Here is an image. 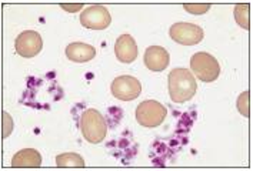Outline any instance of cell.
Returning <instances> with one entry per match:
<instances>
[{
	"label": "cell",
	"mask_w": 253,
	"mask_h": 171,
	"mask_svg": "<svg viewBox=\"0 0 253 171\" xmlns=\"http://www.w3.org/2000/svg\"><path fill=\"white\" fill-rule=\"evenodd\" d=\"M56 166L59 169H69V167L83 169L84 167V160L76 153H65V154H59L56 157Z\"/></svg>",
	"instance_id": "cell-13"
},
{
	"label": "cell",
	"mask_w": 253,
	"mask_h": 171,
	"mask_svg": "<svg viewBox=\"0 0 253 171\" xmlns=\"http://www.w3.org/2000/svg\"><path fill=\"white\" fill-rule=\"evenodd\" d=\"M60 7L69 13H76V12L82 10L83 4L82 3H60Z\"/></svg>",
	"instance_id": "cell-19"
},
{
	"label": "cell",
	"mask_w": 253,
	"mask_h": 171,
	"mask_svg": "<svg viewBox=\"0 0 253 171\" xmlns=\"http://www.w3.org/2000/svg\"><path fill=\"white\" fill-rule=\"evenodd\" d=\"M66 57L75 63H87L96 57V49L86 43H70L66 47Z\"/></svg>",
	"instance_id": "cell-11"
},
{
	"label": "cell",
	"mask_w": 253,
	"mask_h": 171,
	"mask_svg": "<svg viewBox=\"0 0 253 171\" xmlns=\"http://www.w3.org/2000/svg\"><path fill=\"white\" fill-rule=\"evenodd\" d=\"M143 62L149 70L163 71L170 63V56H169L168 50L162 46H150L145 52Z\"/></svg>",
	"instance_id": "cell-9"
},
{
	"label": "cell",
	"mask_w": 253,
	"mask_h": 171,
	"mask_svg": "<svg viewBox=\"0 0 253 171\" xmlns=\"http://www.w3.org/2000/svg\"><path fill=\"white\" fill-rule=\"evenodd\" d=\"M169 34L176 43L183 44V46L198 44L203 40V36H205L202 27L193 23H183V22L174 23L169 30Z\"/></svg>",
	"instance_id": "cell-5"
},
{
	"label": "cell",
	"mask_w": 253,
	"mask_h": 171,
	"mask_svg": "<svg viewBox=\"0 0 253 171\" xmlns=\"http://www.w3.org/2000/svg\"><path fill=\"white\" fill-rule=\"evenodd\" d=\"M16 53L25 59H32L35 56H38L42 52L43 47V40L38 32L35 30H26L22 32L17 37H16Z\"/></svg>",
	"instance_id": "cell-7"
},
{
	"label": "cell",
	"mask_w": 253,
	"mask_h": 171,
	"mask_svg": "<svg viewBox=\"0 0 253 171\" xmlns=\"http://www.w3.org/2000/svg\"><path fill=\"white\" fill-rule=\"evenodd\" d=\"M80 132L87 143L90 144H99L105 140L107 133L106 119L96 110V108H87L79 123Z\"/></svg>",
	"instance_id": "cell-2"
},
{
	"label": "cell",
	"mask_w": 253,
	"mask_h": 171,
	"mask_svg": "<svg viewBox=\"0 0 253 171\" xmlns=\"http://www.w3.org/2000/svg\"><path fill=\"white\" fill-rule=\"evenodd\" d=\"M236 105H238V110L243 117H249L251 116V93L248 90L242 93L238 99Z\"/></svg>",
	"instance_id": "cell-15"
},
{
	"label": "cell",
	"mask_w": 253,
	"mask_h": 171,
	"mask_svg": "<svg viewBox=\"0 0 253 171\" xmlns=\"http://www.w3.org/2000/svg\"><path fill=\"white\" fill-rule=\"evenodd\" d=\"M249 13H251V6L248 3H239V4L235 6V12H233L235 20L245 30H249L251 29V17H249Z\"/></svg>",
	"instance_id": "cell-14"
},
{
	"label": "cell",
	"mask_w": 253,
	"mask_h": 171,
	"mask_svg": "<svg viewBox=\"0 0 253 171\" xmlns=\"http://www.w3.org/2000/svg\"><path fill=\"white\" fill-rule=\"evenodd\" d=\"M123 117V111H122V108L120 107H110L109 108V113H107V117L106 120H116V123L119 124L120 119Z\"/></svg>",
	"instance_id": "cell-18"
},
{
	"label": "cell",
	"mask_w": 253,
	"mask_h": 171,
	"mask_svg": "<svg viewBox=\"0 0 253 171\" xmlns=\"http://www.w3.org/2000/svg\"><path fill=\"white\" fill-rule=\"evenodd\" d=\"M142 92L140 81L133 76H119L112 83V94L122 102H132Z\"/></svg>",
	"instance_id": "cell-6"
},
{
	"label": "cell",
	"mask_w": 253,
	"mask_h": 171,
	"mask_svg": "<svg viewBox=\"0 0 253 171\" xmlns=\"http://www.w3.org/2000/svg\"><path fill=\"white\" fill-rule=\"evenodd\" d=\"M112 22L110 13L105 6L102 4H94L83 10L80 16V23L82 26L90 30H105L109 27Z\"/></svg>",
	"instance_id": "cell-8"
},
{
	"label": "cell",
	"mask_w": 253,
	"mask_h": 171,
	"mask_svg": "<svg viewBox=\"0 0 253 171\" xmlns=\"http://www.w3.org/2000/svg\"><path fill=\"white\" fill-rule=\"evenodd\" d=\"M183 7L187 13L192 14H205L211 10L209 3H185Z\"/></svg>",
	"instance_id": "cell-16"
},
{
	"label": "cell",
	"mask_w": 253,
	"mask_h": 171,
	"mask_svg": "<svg viewBox=\"0 0 253 171\" xmlns=\"http://www.w3.org/2000/svg\"><path fill=\"white\" fill-rule=\"evenodd\" d=\"M169 94L174 103H185L195 97L198 84L196 79L187 68H173L169 73Z\"/></svg>",
	"instance_id": "cell-1"
},
{
	"label": "cell",
	"mask_w": 253,
	"mask_h": 171,
	"mask_svg": "<svg viewBox=\"0 0 253 171\" xmlns=\"http://www.w3.org/2000/svg\"><path fill=\"white\" fill-rule=\"evenodd\" d=\"M14 169H38L42 166V156L35 148H23L12 160Z\"/></svg>",
	"instance_id": "cell-12"
},
{
	"label": "cell",
	"mask_w": 253,
	"mask_h": 171,
	"mask_svg": "<svg viewBox=\"0 0 253 171\" xmlns=\"http://www.w3.org/2000/svg\"><path fill=\"white\" fill-rule=\"evenodd\" d=\"M168 110L166 107L156 100H146L137 105L136 120L143 127H158L166 119Z\"/></svg>",
	"instance_id": "cell-4"
},
{
	"label": "cell",
	"mask_w": 253,
	"mask_h": 171,
	"mask_svg": "<svg viewBox=\"0 0 253 171\" xmlns=\"http://www.w3.org/2000/svg\"><path fill=\"white\" fill-rule=\"evenodd\" d=\"M190 68L193 71V76H196L198 79L205 83H212L214 80H217L219 74H220L219 62L212 54L206 52H199L192 56Z\"/></svg>",
	"instance_id": "cell-3"
},
{
	"label": "cell",
	"mask_w": 253,
	"mask_h": 171,
	"mask_svg": "<svg viewBox=\"0 0 253 171\" xmlns=\"http://www.w3.org/2000/svg\"><path fill=\"white\" fill-rule=\"evenodd\" d=\"M115 53L120 63L130 65L137 59V44L130 34H122L119 39L116 40Z\"/></svg>",
	"instance_id": "cell-10"
},
{
	"label": "cell",
	"mask_w": 253,
	"mask_h": 171,
	"mask_svg": "<svg viewBox=\"0 0 253 171\" xmlns=\"http://www.w3.org/2000/svg\"><path fill=\"white\" fill-rule=\"evenodd\" d=\"M13 119L7 111H3V138H7L13 132Z\"/></svg>",
	"instance_id": "cell-17"
}]
</instances>
